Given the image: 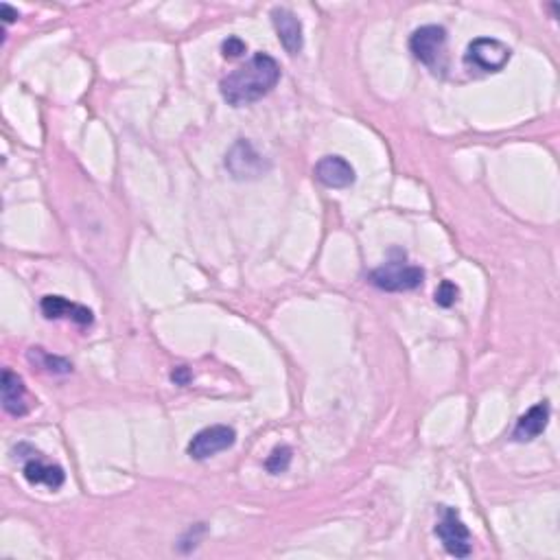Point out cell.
<instances>
[{
    "mask_svg": "<svg viewBox=\"0 0 560 560\" xmlns=\"http://www.w3.org/2000/svg\"><path fill=\"white\" fill-rule=\"evenodd\" d=\"M40 309H42L44 318H48V320L69 318L79 326H90L94 320L90 309L83 307V304L66 301V298L62 296H44L40 302Z\"/></svg>",
    "mask_w": 560,
    "mask_h": 560,
    "instance_id": "10",
    "label": "cell"
},
{
    "mask_svg": "<svg viewBox=\"0 0 560 560\" xmlns=\"http://www.w3.org/2000/svg\"><path fill=\"white\" fill-rule=\"evenodd\" d=\"M246 51H248V47L241 37H228V40H224V44H221V53H224V58H228V59L241 58Z\"/></svg>",
    "mask_w": 560,
    "mask_h": 560,
    "instance_id": "17",
    "label": "cell"
},
{
    "mask_svg": "<svg viewBox=\"0 0 560 560\" xmlns=\"http://www.w3.org/2000/svg\"><path fill=\"white\" fill-rule=\"evenodd\" d=\"M368 280L381 291H392V293L412 291L423 285L425 271L420 269L418 265H409L405 263L403 259H396V260H387L386 265L370 271Z\"/></svg>",
    "mask_w": 560,
    "mask_h": 560,
    "instance_id": "2",
    "label": "cell"
},
{
    "mask_svg": "<svg viewBox=\"0 0 560 560\" xmlns=\"http://www.w3.org/2000/svg\"><path fill=\"white\" fill-rule=\"evenodd\" d=\"M3 407L11 416H25L29 412V403H26V387L16 373L7 368L3 373Z\"/></svg>",
    "mask_w": 560,
    "mask_h": 560,
    "instance_id": "13",
    "label": "cell"
},
{
    "mask_svg": "<svg viewBox=\"0 0 560 560\" xmlns=\"http://www.w3.org/2000/svg\"><path fill=\"white\" fill-rule=\"evenodd\" d=\"M291 456H293V451L290 447H285V445L276 447L274 451H271V456L268 458V462H265V467H268L271 475L285 473L291 464Z\"/></svg>",
    "mask_w": 560,
    "mask_h": 560,
    "instance_id": "15",
    "label": "cell"
},
{
    "mask_svg": "<svg viewBox=\"0 0 560 560\" xmlns=\"http://www.w3.org/2000/svg\"><path fill=\"white\" fill-rule=\"evenodd\" d=\"M512 58L508 44H503L497 37H478L469 44L464 53V64L469 69L481 70V73H499L503 70Z\"/></svg>",
    "mask_w": 560,
    "mask_h": 560,
    "instance_id": "4",
    "label": "cell"
},
{
    "mask_svg": "<svg viewBox=\"0 0 560 560\" xmlns=\"http://www.w3.org/2000/svg\"><path fill=\"white\" fill-rule=\"evenodd\" d=\"M315 180L329 188H348L354 182V169L346 158L324 156L315 164Z\"/></svg>",
    "mask_w": 560,
    "mask_h": 560,
    "instance_id": "8",
    "label": "cell"
},
{
    "mask_svg": "<svg viewBox=\"0 0 560 560\" xmlns=\"http://www.w3.org/2000/svg\"><path fill=\"white\" fill-rule=\"evenodd\" d=\"M237 442V431L228 425H213L206 429L197 431L195 436L188 442L186 451L188 456L197 462L217 456L221 451H228V449Z\"/></svg>",
    "mask_w": 560,
    "mask_h": 560,
    "instance_id": "7",
    "label": "cell"
},
{
    "mask_svg": "<svg viewBox=\"0 0 560 560\" xmlns=\"http://www.w3.org/2000/svg\"><path fill=\"white\" fill-rule=\"evenodd\" d=\"M458 296H460V290H458L456 282L442 280L436 290V304L442 309H449V307H453V304H456Z\"/></svg>",
    "mask_w": 560,
    "mask_h": 560,
    "instance_id": "16",
    "label": "cell"
},
{
    "mask_svg": "<svg viewBox=\"0 0 560 560\" xmlns=\"http://www.w3.org/2000/svg\"><path fill=\"white\" fill-rule=\"evenodd\" d=\"M280 79V66L268 53H257L249 62L232 70L219 83L221 97L235 108H243L274 90Z\"/></svg>",
    "mask_w": 560,
    "mask_h": 560,
    "instance_id": "1",
    "label": "cell"
},
{
    "mask_svg": "<svg viewBox=\"0 0 560 560\" xmlns=\"http://www.w3.org/2000/svg\"><path fill=\"white\" fill-rule=\"evenodd\" d=\"M171 381H174L175 386H188V381H191V373H188L186 365H177L174 373H171Z\"/></svg>",
    "mask_w": 560,
    "mask_h": 560,
    "instance_id": "18",
    "label": "cell"
},
{
    "mask_svg": "<svg viewBox=\"0 0 560 560\" xmlns=\"http://www.w3.org/2000/svg\"><path fill=\"white\" fill-rule=\"evenodd\" d=\"M0 11H3L5 25H11V22H14V20L20 16V14H18V9H14V7H11V5H7V3L0 5Z\"/></svg>",
    "mask_w": 560,
    "mask_h": 560,
    "instance_id": "19",
    "label": "cell"
},
{
    "mask_svg": "<svg viewBox=\"0 0 560 560\" xmlns=\"http://www.w3.org/2000/svg\"><path fill=\"white\" fill-rule=\"evenodd\" d=\"M226 169L237 180H257L269 171V163L259 153L249 141H237L228 153H226Z\"/></svg>",
    "mask_w": 560,
    "mask_h": 560,
    "instance_id": "6",
    "label": "cell"
},
{
    "mask_svg": "<svg viewBox=\"0 0 560 560\" xmlns=\"http://www.w3.org/2000/svg\"><path fill=\"white\" fill-rule=\"evenodd\" d=\"M22 473H25V480L29 481V484H42L47 488H51V491H58V488H62L66 473L62 467H58V464H48L44 462V460L37 456L26 460L25 469H22Z\"/></svg>",
    "mask_w": 560,
    "mask_h": 560,
    "instance_id": "12",
    "label": "cell"
},
{
    "mask_svg": "<svg viewBox=\"0 0 560 560\" xmlns=\"http://www.w3.org/2000/svg\"><path fill=\"white\" fill-rule=\"evenodd\" d=\"M29 359L33 364L40 365V368L48 370V373H55V375H66V373H70V370H73V365L66 362V359L53 357V354L44 353L42 348H31Z\"/></svg>",
    "mask_w": 560,
    "mask_h": 560,
    "instance_id": "14",
    "label": "cell"
},
{
    "mask_svg": "<svg viewBox=\"0 0 560 560\" xmlns=\"http://www.w3.org/2000/svg\"><path fill=\"white\" fill-rule=\"evenodd\" d=\"M436 536L442 541L445 550L456 558L470 556V532L464 521L460 519V512L451 506H442V519L436 525Z\"/></svg>",
    "mask_w": 560,
    "mask_h": 560,
    "instance_id": "5",
    "label": "cell"
},
{
    "mask_svg": "<svg viewBox=\"0 0 560 560\" xmlns=\"http://www.w3.org/2000/svg\"><path fill=\"white\" fill-rule=\"evenodd\" d=\"M547 423H550V405L543 401L521 416L517 427H514L512 431V438L517 442H532L534 438H539L543 431H545Z\"/></svg>",
    "mask_w": 560,
    "mask_h": 560,
    "instance_id": "11",
    "label": "cell"
},
{
    "mask_svg": "<svg viewBox=\"0 0 560 560\" xmlns=\"http://www.w3.org/2000/svg\"><path fill=\"white\" fill-rule=\"evenodd\" d=\"M445 47H447V29L438 25H425L416 29L409 37V51L418 62L427 69L442 70L445 69Z\"/></svg>",
    "mask_w": 560,
    "mask_h": 560,
    "instance_id": "3",
    "label": "cell"
},
{
    "mask_svg": "<svg viewBox=\"0 0 560 560\" xmlns=\"http://www.w3.org/2000/svg\"><path fill=\"white\" fill-rule=\"evenodd\" d=\"M271 22H274V29L279 33V40L285 51L290 55H298L302 51V22L296 18V14H291L290 9L276 7L271 11Z\"/></svg>",
    "mask_w": 560,
    "mask_h": 560,
    "instance_id": "9",
    "label": "cell"
}]
</instances>
